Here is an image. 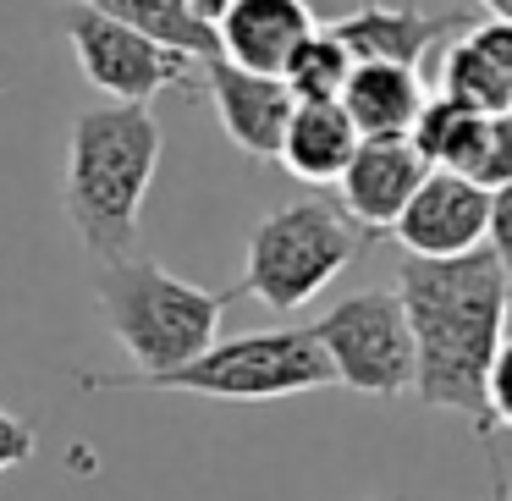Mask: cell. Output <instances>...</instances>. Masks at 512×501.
<instances>
[{"mask_svg":"<svg viewBox=\"0 0 512 501\" xmlns=\"http://www.w3.org/2000/svg\"><path fill=\"white\" fill-rule=\"evenodd\" d=\"M507 116H512V111H507Z\"/></svg>","mask_w":512,"mask_h":501,"instance_id":"obj_28","label":"cell"},{"mask_svg":"<svg viewBox=\"0 0 512 501\" xmlns=\"http://www.w3.org/2000/svg\"><path fill=\"white\" fill-rule=\"evenodd\" d=\"M78 386L83 391H182V397H210V402H276V397H303V391L336 386V375L309 325H281V331H248V336L210 342L199 358L160 369V375L78 369Z\"/></svg>","mask_w":512,"mask_h":501,"instance_id":"obj_3","label":"cell"},{"mask_svg":"<svg viewBox=\"0 0 512 501\" xmlns=\"http://www.w3.org/2000/svg\"><path fill=\"white\" fill-rule=\"evenodd\" d=\"M485 248L496 254L501 276H507V292H512V182L490 193V237H485Z\"/></svg>","mask_w":512,"mask_h":501,"instance_id":"obj_22","label":"cell"},{"mask_svg":"<svg viewBox=\"0 0 512 501\" xmlns=\"http://www.w3.org/2000/svg\"><path fill=\"white\" fill-rule=\"evenodd\" d=\"M424 100L430 94L419 83V67H397V61H358L342 89V111L353 116L358 138H408Z\"/></svg>","mask_w":512,"mask_h":501,"instance_id":"obj_13","label":"cell"},{"mask_svg":"<svg viewBox=\"0 0 512 501\" xmlns=\"http://www.w3.org/2000/svg\"><path fill=\"white\" fill-rule=\"evenodd\" d=\"M479 116H485V111H468V105L446 100V94H430L408 138H413V149L424 155V166H430V171H457V160H463V149H468V138H474Z\"/></svg>","mask_w":512,"mask_h":501,"instance_id":"obj_17","label":"cell"},{"mask_svg":"<svg viewBox=\"0 0 512 501\" xmlns=\"http://www.w3.org/2000/svg\"><path fill=\"white\" fill-rule=\"evenodd\" d=\"M424 177H430V166L413 149V138H358L347 171L336 177V193H342L347 221L364 237H380L397 226V215L408 210Z\"/></svg>","mask_w":512,"mask_h":501,"instance_id":"obj_10","label":"cell"},{"mask_svg":"<svg viewBox=\"0 0 512 501\" xmlns=\"http://www.w3.org/2000/svg\"><path fill=\"white\" fill-rule=\"evenodd\" d=\"M314 6L309 0H237L232 12L215 23L221 56L237 61L248 72H270L281 78L292 61V50L314 34Z\"/></svg>","mask_w":512,"mask_h":501,"instance_id":"obj_11","label":"cell"},{"mask_svg":"<svg viewBox=\"0 0 512 501\" xmlns=\"http://www.w3.org/2000/svg\"><path fill=\"white\" fill-rule=\"evenodd\" d=\"M314 342L331 358L336 386L364 391V397H402L413 391V331L397 287H369L342 298L309 325Z\"/></svg>","mask_w":512,"mask_h":501,"instance_id":"obj_6","label":"cell"},{"mask_svg":"<svg viewBox=\"0 0 512 501\" xmlns=\"http://www.w3.org/2000/svg\"><path fill=\"white\" fill-rule=\"evenodd\" d=\"M457 17H430L419 6H386V0H358V12L336 17L331 34L347 45L353 61H397L419 67L441 34H452Z\"/></svg>","mask_w":512,"mask_h":501,"instance_id":"obj_12","label":"cell"},{"mask_svg":"<svg viewBox=\"0 0 512 501\" xmlns=\"http://www.w3.org/2000/svg\"><path fill=\"white\" fill-rule=\"evenodd\" d=\"M435 94H446V100L468 105V111H485V116L512 111V89L496 78V72H490V61L479 56L468 39H457V45L441 56V78H435Z\"/></svg>","mask_w":512,"mask_h":501,"instance_id":"obj_18","label":"cell"},{"mask_svg":"<svg viewBox=\"0 0 512 501\" xmlns=\"http://www.w3.org/2000/svg\"><path fill=\"white\" fill-rule=\"evenodd\" d=\"M232 6H237V0H188V12L199 17V23H210V28L221 23V17L232 12Z\"/></svg>","mask_w":512,"mask_h":501,"instance_id":"obj_24","label":"cell"},{"mask_svg":"<svg viewBox=\"0 0 512 501\" xmlns=\"http://www.w3.org/2000/svg\"><path fill=\"white\" fill-rule=\"evenodd\" d=\"M353 149H358V127H353V116L342 111V100H298L287 133H281L276 160L298 182L325 188V182H336L347 171Z\"/></svg>","mask_w":512,"mask_h":501,"instance_id":"obj_14","label":"cell"},{"mask_svg":"<svg viewBox=\"0 0 512 501\" xmlns=\"http://www.w3.org/2000/svg\"><path fill=\"white\" fill-rule=\"evenodd\" d=\"M490 501H512V485H507V468H501V457H496V446H490Z\"/></svg>","mask_w":512,"mask_h":501,"instance_id":"obj_25","label":"cell"},{"mask_svg":"<svg viewBox=\"0 0 512 501\" xmlns=\"http://www.w3.org/2000/svg\"><path fill=\"white\" fill-rule=\"evenodd\" d=\"M61 34L72 45V61H78L83 83L111 94L116 105H149L166 89H193V67L199 61L160 45L149 34H138V28L116 23V17L94 12V6L72 0L67 12H61Z\"/></svg>","mask_w":512,"mask_h":501,"instance_id":"obj_7","label":"cell"},{"mask_svg":"<svg viewBox=\"0 0 512 501\" xmlns=\"http://www.w3.org/2000/svg\"><path fill=\"white\" fill-rule=\"evenodd\" d=\"M237 292H210L171 276L166 265L144 254H127L100 265L94 303H100L111 336L133 358L138 375H160L188 358H199L210 342H221V314Z\"/></svg>","mask_w":512,"mask_h":501,"instance_id":"obj_4","label":"cell"},{"mask_svg":"<svg viewBox=\"0 0 512 501\" xmlns=\"http://www.w3.org/2000/svg\"><path fill=\"white\" fill-rule=\"evenodd\" d=\"M485 408H490V430H512V336L501 342L496 364L485 380Z\"/></svg>","mask_w":512,"mask_h":501,"instance_id":"obj_21","label":"cell"},{"mask_svg":"<svg viewBox=\"0 0 512 501\" xmlns=\"http://www.w3.org/2000/svg\"><path fill=\"white\" fill-rule=\"evenodd\" d=\"M408 259H463L490 237V193L457 171H430L391 226Z\"/></svg>","mask_w":512,"mask_h":501,"instance_id":"obj_8","label":"cell"},{"mask_svg":"<svg viewBox=\"0 0 512 501\" xmlns=\"http://www.w3.org/2000/svg\"><path fill=\"white\" fill-rule=\"evenodd\" d=\"M204 94L215 105V122L221 133L243 149L248 160H276L281 155V133L292 122V89L270 72H248L226 56H204Z\"/></svg>","mask_w":512,"mask_h":501,"instance_id":"obj_9","label":"cell"},{"mask_svg":"<svg viewBox=\"0 0 512 501\" xmlns=\"http://www.w3.org/2000/svg\"><path fill=\"white\" fill-rule=\"evenodd\" d=\"M160 149L166 138L149 105H94L72 122L61 204L78 243L100 265L138 248V215L160 171Z\"/></svg>","mask_w":512,"mask_h":501,"instance_id":"obj_2","label":"cell"},{"mask_svg":"<svg viewBox=\"0 0 512 501\" xmlns=\"http://www.w3.org/2000/svg\"><path fill=\"white\" fill-rule=\"evenodd\" d=\"M34 452H39L34 424H28V419H17L12 408H0V474H12V468H23Z\"/></svg>","mask_w":512,"mask_h":501,"instance_id":"obj_23","label":"cell"},{"mask_svg":"<svg viewBox=\"0 0 512 501\" xmlns=\"http://www.w3.org/2000/svg\"><path fill=\"white\" fill-rule=\"evenodd\" d=\"M397 298L413 331V391L424 408L463 413L479 441H490L485 380L507 342L512 292L496 254L474 248L463 259H402Z\"/></svg>","mask_w":512,"mask_h":501,"instance_id":"obj_1","label":"cell"},{"mask_svg":"<svg viewBox=\"0 0 512 501\" xmlns=\"http://www.w3.org/2000/svg\"><path fill=\"white\" fill-rule=\"evenodd\" d=\"M457 177L479 182L485 193L507 188L512 182V116H479L474 138H468L463 160H457Z\"/></svg>","mask_w":512,"mask_h":501,"instance_id":"obj_19","label":"cell"},{"mask_svg":"<svg viewBox=\"0 0 512 501\" xmlns=\"http://www.w3.org/2000/svg\"><path fill=\"white\" fill-rule=\"evenodd\" d=\"M479 6H485L490 17H507V23H512V0H479Z\"/></svg>","mask_w":512,"mask_h":501,"instance_id":"obj_26","label":"cell"},{"mask_svg":"<svg viewBox=\"0 0 512 501\" xmlns=\"http://www.w3.org/2000/svg\"><path fill=\"white\" fill-rule=\"evenodd\" d=\"M369 237L347 221L342 204L331 199H298L270 210L265 221L248 232V254H243V281L237 298H259L265 309L292 314L303 303H314L364 248Z\"/></svg>","mask_w":512,"mask_h":501,"instance_id":"obj_5","label":"cell"},{"mask_svg":"<svg viewBox=\"0 0 512 501\" xmlns=\"http://www.w3.org/2000/svg\"><path fill=\"white\" fill-rule=\"evenodd\" d=\"M78 6H94V12L116 17V23L138 28V34L160 39V45L182 50V56L204 61V56H221V39H215L210 23L188 12V0H78Z\"/></svg>","mask_w":512,"mask_h":501,"instance_id":"obj_15","label":"cell"},{"mask_svg":"<svg viewBox=\"0 0 512 501\" xmlns=\"http://www.w3.org/2000/svg\"><path fill=\"white\" fill-rule=\"evenodd\" d=\"M0 94H6V78H0Z\"/></svg>","mask_w":512,"mask_h":501,"instance_id":"obj_27","label":"cell"},{"mask_svg":"<svg viewBox=\"0 0 512 501\" xmlns=\"http://www.w3.org/2000/svg\"><path fill=\"white\" fill-rule=\"evenodd\" d=\"M463 39H468V45H474L485 61H490V72H496V78L512 89V23H507V17H490V23L468 28Z\"/></svg>","mask_w":512,"mask_h":501,"instance_id":"obj_20","label":"cell"},{"mask_svg":"<svg viewBox=\"0 0 512 501\" xmlns=\"http://www.w3.org/2000/svg\"><path fill=\"white\" fill-rule=\"evenodd\" d=\"M358 61L347 56V45L331 34V28H314L298 50H292L281 83L292 89V100H342L347 78H353Z\"/></svg>","mask_w":512,"mask_h":501,"instance_id":"obj_16","label":"cell"}]
</instances>
